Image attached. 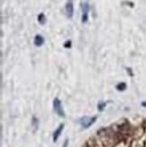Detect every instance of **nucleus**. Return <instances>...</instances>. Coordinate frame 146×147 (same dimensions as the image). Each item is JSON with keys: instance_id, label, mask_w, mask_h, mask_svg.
Here are the masks:
<instances>
[{"instance_id": "obj_1", "label": "nucleus", "mask_w": 146, "mask_h": 147, "mask_svg": "<svg viewBox=\"0 0 146 147\" xmlns=\"http://www.w3.org/2000/svg\"><path fill=\"white\" fill-rule=\"evenodd\" d=\"M97 120V116H93V117H89V116H85V117H82L79 120V123H80L81 126L84 128H89L90 127L91 125L94 124Z\"/></svg>"}, {"instance_id": "obj_2", "label": "nucleus", "mask_w": 146, "mask_h": 147, "mask_svg": "<svg viewBox=\"0 0 146 147\" xmlns=\"http://www.w3.org/2000/svg\"><path fill=\"white\" fill-rule=\"evenodd\" d=\"M53 107L55 112L57 113L58 115L60 117H65V113L63 111L62 106H61V102L59 98H55L53 101Z\"/></svg>"}, {"instance_id": "obj_3", "label": "nucleus", "mask_w": 146, "mask_h": 147, "mask_svg": "<svg viewBox=\"0 0 146 147\" xmlns=\"http://www.w3.org/2000/svg\"><path fill=\"white\" fill-rule=\"evenodd\" d=\"M90 10L89 3H84L82 4V18H81V22L83 24H85L89 21V12Z\"/></svg>"}, {"instance_id": "obj_4", "label": "nucleus", "mask_w": 146, "mask_h": 147, "mask_svg": "<svg viewBox=\"0 0 146 147\" xmlns=\"http://www.w3.org/2000/svg\"><path fill=\"white\" fill-rule=\"evenodd\" d=\"M65 9H66V15L68 16V18L71 19L73 17V14H74V6H73V2L71 0H70L66 4Z\"/></svg>"}, {"instance_id": "obj_5", "label": "nucleus", "mask_w": 146, "mask_h": 147, "mask_svg": "<svg viewBox=\"0 0 146 147\" xmlns=\"http://www.w3.org/2000/svg\"><path fill=\"white\" fill-rule=\"evenodd\" d=\"M44 42H45L44 38H43L41 35H40V34L35 35L34 40H33V42H34L35 46H37V47H40V46H41V45L44 43Z\"/></svg>"}, {"instance_id": "obj_6", "label": "nucleus", "mask_w": 146, "mask_h": 147, "mask_svg": "<svg viewBox=\"0 0 146 147\" xmlns=\"http://www.w3.org/2000/svg\"><path fill=\"white\" fill-rule=\"evenodd\" d=\"M63 128H64V125L63 124H61V125L55 130V132H54V134H53V142H57L58 138H59V136H60V134H61Z\"/></svg>"}, {"instance_id": "obj_7", "label": "nucleus", "mask_w": 146, "mask_h": 147, "mask_svg": "<svg viewBox=\"0 0 146 147\" xmlns=\"http://www.w3.org/2000/svg\"><path fill=\"white\" fill-rule=\"evenodd\" d=\"M37 20H38V22L40 24H41V25H43V24H45V23H46V16H45V15L43 13H41L38 15V17H37Z\"/></svg>"}, {"instance_id": "obj_8", "label": "nucleus", "mask_w": 146, "mask_h": 147, "mask_svg": "<svg viewBox=\"0 0 146 147\" xmlns=\"http://www.w3.org/2000/svg\"><path fill=\"white\" fill-rule=\"evenodd\" d=\"M116 89H117V90L124 91V90L126 89V84L124 83V82H121V83H119L117 86H116Z\"/></svg>"}, {"instance_id": "obj_9", "label": "nucleus", "mask_w": 146, "mask_h": 147, "mask_svg": "<svg viewBox=\"0 0 146 147\" xmlns=\"http://www.w3.org/2000/svg\"><path fill=\"white\" fill-rule=\"evenodd\" d=\"M38 124H39L38 119L36 118L35 116H33V118H32V125L35 126V130H37V128H38Z\"/></svg>"}, {"instance_id": "obj_10", "label": "nucleus", "mask_w": 146, "mask_h": 147, "mask_svg": "<svg viewBox=\"0 0 146 147\" xmlns=\"http://www.w3.org/2000/svg\"><path fill=\"white\" fill-rule=\"evenodd\" d=\"M105 103H104V102H100V103H98V105H97V107H98V109L100 110V111H103L104 110V107L105 106Z\"/></svg>"}, {"instance_id": "obj_11", "label": "nucleus", "mask_w": 146, "mask_h": 147, "mask_svg": "<svg viewBox=\"0 0 146 147\" xmlns=\"http://www.w3.org/2000/svg\"><path fill=\"white\" fill-rule=\"evenodd\" d=\"M63 45L65 48H70L71 47V42H70V40H68V41H66V42H64Z\"/></svg>"}, {"instance_id": "obj_12", "label": "nucleus", "mask_w": 146, "mask_h": 147, "mask_svg": "<svg viewBox=\"0 0 146 147\" xmlns=\"http://www.w3.org/2000/svg\"><path fill=\"white\" fill-rule=\"evenodd\" d=\"M126 70L130 73V76H133V71H132V70L131 69H129V68H127L126 69Z\"/></svg>"}, {"instance_id": "obj_13", "label": "nucleus", "mask_w": 146, "mask_h": 147, "mask_svg": "<svg viewBox=\"0 0 146 147\" xmlns=\"http://www.w3.org/2000/svg\"><path fill=\"white\" fill-rule=\"evenodd\" d=\"M68 143H69V140H68V139H66V140H65V143H64L63 147H67V145H68Z\"/></svg>"}, {"instance_id": "obj_14", "label": "nucleus", "mask_w": 146, "mask_h": 147, "mask_svg": "<svg viewBox=\"0 0 146 147\" xmlns=\"http://www.w3.org/2000/svg\"><path fill=\"white\" fill-rule=\"evenodd\" d=\"M142 106H144V107H146V101H144V102L142 103Z\"/></svg>"}]
</instances>
